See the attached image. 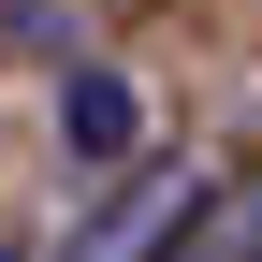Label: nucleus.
Wrapping results in <instances>:
<instances>
[{
    "label": "nucleus",
    "mask_w": 262,
    "mask_h": 262,
    "mask_svg": "<svg viewBox=\"0 0 262 262\" xmlns=\"http://www.w3.org/2000/svg\"><path fill=\"white\" fill-rule=\"evenodd\" d=\"M58 146H73L88 175H131V146H146V88L102 73V58H73V88H58Z\"/></svg>",
    "instance_id": "obj_2"
},
{
    "label": "nucleus",
    "mask_w": 262,
    "mask_h": 262,
    "mask_svg": "<svg viewBox=\"0 0 262 262\" xmlns=\"http://www.w3.org/2000/svg\"><path fill=\"white\" fill-rule=\"evenodd\" d=\"M175 262H262V189H233V204H204V233H189Z\"/></svg>",
    "instance_id": "obj_3"
},
{
    "label": "nucleus",
    "mask_w": 262,
    "mask_h": 262,
    "mask_svg": "<svg viewBox=\"0 0 262 262\" xmlns=\"http://www.w3.org/2000/svg\"><path fill=\"white\" fill-rule=\"evenodd\" d=\"M204 204H219V189L189 175V160H131L102 204H88V233L58 248V262H175L189 233H204Z\"/></svg>",
    "instance_id": "obj_1"
}]
</instances>
